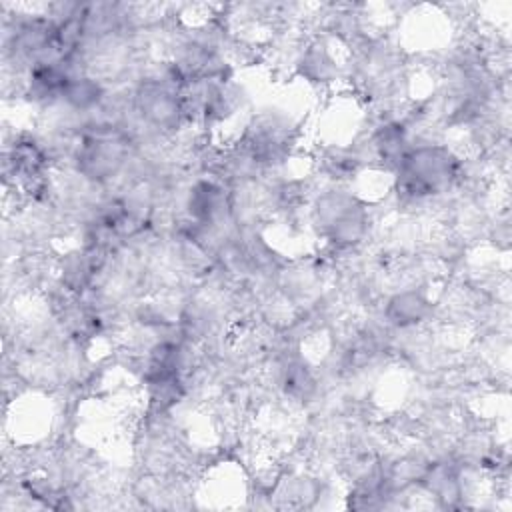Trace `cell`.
I'll return each mask as SVG.
<instances>
[{
	"label": "cell",
	"mask_w": 512,
	"mask_h": 512,
	"mask_svg": "<svg viewBox=\"0 0 512 512\" xmlns=\"http://www.w3.org/2000/svg\"><path fill=\"white\" fill-rule=\"evenodd\" d=\"M320 230L336 244L348 246L362 238L366 214L356 198L344 192H328L318 198L314 210Z\"/></svg>",
	"instance_id": "cell-2"
},
{
	"label": "cell",
	"mask_w": 512,
	"mask_h": 512,
	"mask_svg": "<svg viewBox=\"0 0 512 512\" xmlns=\"http://www.w3.org/2000/svg\"><path fill=\"white\" fill-rule=\"evenodd\" d=\"M124 160V142L112 132L88 134L78 148V168L84 176L102 180L118 172Z\"/></svg>",
	"instance_id": "cell-3"
},
{
	"label": "cell",
	"mask_w": 512,
	"mask_h": 512,
	"mask_svg": "<svg viewBox=\"0 0 512 512\" xmlns=\"http://www.w3.org/2000/svg\"><path fill=\"white\" fill-rule=\"evenodd\" d=\"M176 96L168 80H148L140 86L136 104L148 122L158 128H170L178 124L182 112V102Z\"/></svg>",
	"instance_id": "cell-4"
},
{
	"label": "cell",
	"mask_w": 512,
	"mask_h": 512,
	"mask_svg": "<svg viewBox=\"0 0 512 512\" xmlns=\"http://www.w3.org/2000/svg\"><path fill=\"white\" fill-rule=\"evenodd\" d=\"M430 312V302L424 294L416 290H406L388 300L386 318L396 326H412L426 318Z\"/></svg>",
	"instance_id": "cell-6"
},
{
	"label": "cell",
	"mask_w": 512,
	"mask_h": 512,
	"mask_svg": "<svg viewBox=\"0 0 512 512\" xmlns=\"http://www.w3.org/2000/svg\"><path fill=\"white\" fill-rule=\"evenodd\" d=\"M62 98L76 110H88L102 98V88L88 76L70 78L62 90Z\"/></svg>",
	"instance_id": "cell-8"
},
{
	"label": "cell",
	"mask_w": 512,
	"mask_h": 512,
	"mask_svg": "<svg viewBox=\"0 0 512 512\" xmlns=\"http://www.w3.org/2000/svg\"><path fill=\"white\" fill-rule=\"evenodd\" d=\"M90 270H92V266H90L88 258L84 254H74V258L66 260L62 276H64L68 286L76 288L78 284L82 286L90 278Z\"/></svg>",
	"instance_id": "cell-9"
},
{
	"label": "cell",
	"mask_w": 512,
	"mask_h": 512,
	"mask_svg": "<svg viewBox=\"0 0 512 512\" xmlns=\"http://www.w3.org/2000/svg\"><path fill=\"white\" fill-rule=\"evenodd\" d=\"M458 162L444 146H418L398 164V190L410 198L442 192L456 176Z\"/></svg>",
	"instance_id": "cell-1"
},
{
	"label": "cell",
	"mask_w": 512,
	"mask_h": 512,
	"mask_svg": "<svg viewBox=\"0 0 512 512\" xmlns=\"http://www.w3.org/2000/svg\"><path fill=\"white\" fill-rule=\"evenodd\" d=\"M406 130L404 126L400 124H384L376 136H374V148L378 152V156L384 160V162H390V164H400L402 158L406 156Z\"/></svg>",
	"instance_id": "cell-7"
},
{
	"label": "cell",
	"mask_w": 512,
	"mask_h": 512,
	"mask_svg": "<svg viewBox=\"0 0 512 512\" xmlns=\"http://www.w3.org/2000/svg\"><path fill=\"white\" fill-rule=\"evenodd\" d=\"M188 212L198 224H214L226 212V196L212 182H198L188 196Z\"/></svg>",
	"instance_id": "cell-5"
}]
</instances>
